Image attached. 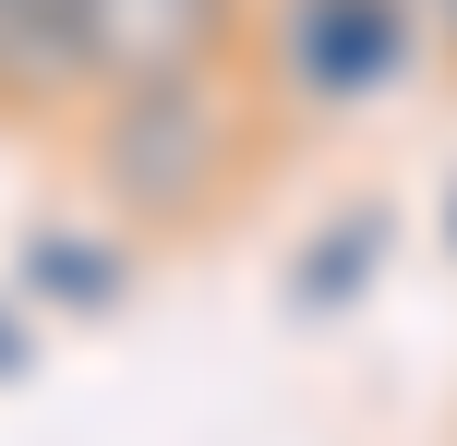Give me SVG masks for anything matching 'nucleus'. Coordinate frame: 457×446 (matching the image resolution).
<instances>
[{
	"mask_svg": "<svg viewBox=\"0 0 457 446\" xmlns=\"http://www.w3.org/2000/svg\"><path fill=\"white\" fill-rule=\"evenodd\" d=\"M85 181L109 206V230L133 241H193L241 206L253 157H265V97L217 72H157V85H109L85 97Z\"/></svg>",
	"mask_w": 457,
	"mask_h": 446,
	"instance_id": "obj_1",
	"label": "nucleus"
},
{
	"mask_svg": "<svg viewBox=\"0 0 457 446\" xmlns=\"http://www.w3.org/2000/svg\"><path fill=\"white\" fill-rule=\"evenodd\" d=\"M241 48L265 61V109L361 121V109H386V97L421 85L434 24H421V0H253Z\"/></svg>",
	"mask_w": 457,
	"mask_h": 446,
	"instance_id": "obj_2",
	"label": "nucleus"
},
{
	"mask_svg": "<svg viewBox=\"0 0 457 446\" xmlns=\"http://www.w3.org/2000/svg\"><path fill=\"white\" fill-rule=\"evenodd\" d=\"M61 24H72V85L109 97V85H157V72L241 61L253 0H61Z\"/></svg>",
	"mask_w": 457,
	"mask_h": 446,
	"instance_id": "obj_3",
	"label": "nucleus"
},
{
	"mask_svg": "<svg viewBox=\"0 0 457 446\" xmlns=\"http://www.w3.org/2000/svg\"><path fill=\"white\" fill-rule=\"evenodd\" d=\"M386 265H397V206H386V193H349V206L289 254V314H301V326H337V314L373 302Z\"/></svg>",
	"mask_w": 457,
	"mask_h": 446,
	"instance_id": "obj_4",
	"label": "nucleus"
},
{
	"mask_svg": "<svg viewBox=\"0 0 457 446\" xmlns=\"http://www.w3.org/2000/svg\"><path fill=\"white\" fill-rule=\"evenodd\" d=\"M12 290L48 314H120L133 302V230H72V217H37L12 254Z\"/></svg>",
	"mask_w": 457,
	"mask_h": 446,
	"instance_id": "obj_5",
	"label": "nucleus"
},
{
	"mask_svg": "<svg viewBox=\"0 0 457 446\" xmlns=\"http://www.w3.org/2000/svg\"><path fill=\"white\" fill-rule=\"evenodd\" d=\"M0 109H12V121H37V109H85L61 0H0Z\"/></svg>",
	"mask_w": 457,
	"mask_h": 446,
	"instance_id": "obj_6",
	"label": "nucleus"
},
{
	"mask_svg": "<svg viewBox=\"0 0 457 446\" xmlns=\"http://www.w3.org/2000/svg\"><path fill=\"white\" fill-rule=\"evenodd\" d=\"M24 374H37V326H24V302L0 290V386H24Z\"/></svg>",
	"mask_w": 457,
	"mask_h": 446,
	"instance_id": "obj_7",
	"label": "nucleus"
},
{
	"mask_svg": "<svg viewBox=\"0 0 457 446\" xmlns=\"http://www.w3.org/2000/svg\"><path fill=\"white\" fill-rule=\"evenodd\" d=\"M421 24H434V61H457V0H421Z\"/></svg>",
	"mask_w": 457,
	"mask_h": 446,
	"instance_id": "obj_8",
	"label": "nucleus"
},
{
	"mask_svg": "<svg viewBox=\"0 0 457 446\" xmlns=\"http://www.w3.org/2000/svg\"><path fill=\"white\" fill-rule=\"evenodd\" d=\"M445 265H457V181H445Z\"/></svg>",
	"mask_w": 457,
	"mask_h": 446,
	"instance_id": "obj_9",
	"label": "nucleus"
}]
</instances>
